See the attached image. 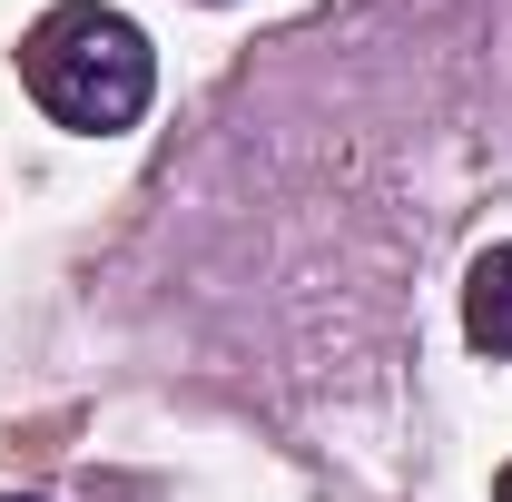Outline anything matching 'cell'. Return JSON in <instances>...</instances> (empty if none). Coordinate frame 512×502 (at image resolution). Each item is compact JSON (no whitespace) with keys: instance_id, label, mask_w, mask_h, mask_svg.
<instances>
[{"instance_id":"1","label":"cell","mask_w":512,"mask_h":502,"mask_svg":"<svg viewBox=\"0 0 512 502\" xmlns=\"http://www.w3.org/2000/svg\"><path fill=\"white\" fill-rule=\"evenodd\" d=\"M20 89L60 128H79V138H119L158 99V50H148V30L128 10H109V0H60L20 40Z\"/></svg>"},{"instance_id":"2","label":"cell","mask_w":512,"mask_h":502,"mask_svg":"<svg viewBox=\"0 0 512 502\" xmlns=\"http://www.w3.org/2000/svg\"><path fill=\"white\" fill-rule=\"evenodd\" d=\"M463 335H473L483 355H503V365H512V247H483V256H473V276H463Z\"/></svg>"},{"instance_id":"3","label":"cell","mask_w":512,"mask_h":502,"mask_svg":"<svg viewBox=\"0 0 512 502\" xmlns=\"http://www.w3.org/2000/svg\"><path fill=\"white\" fill-rule=\"evenodd\" d=\"M493 502H512V463H503V473H493Z\"/></svg>"},{"instance_id":"4","label":"cell","mask_w":512,"mask_h":502,"mask_svg":"<svg viewBox=\"0 0 512 502\" xmlns=\"http://www.w3.org/2000/svg\"><path fill=\"white\" fill-rule=\"evenodd\" d=\"M0 502H40V493H0Z\"/></svg>"}]
</instances>
